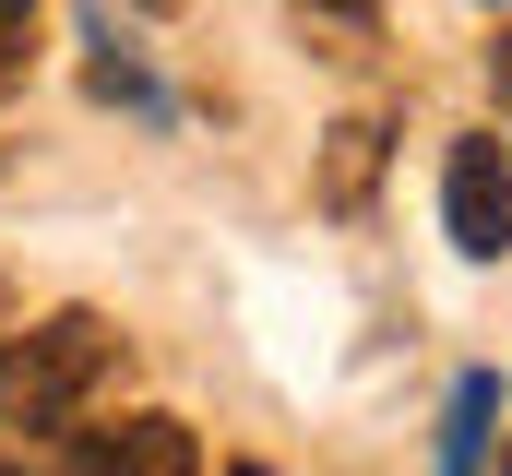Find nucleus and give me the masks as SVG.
I'll return each instance as SVG.
<instances>
[{
	"label": "nucleus",
	"mask_w": 512,
	"mask_h": 476,
	"mask_svg": "<svg viewBox=\"0 0 512 476\" xmlns=\"http://www.w3.org/2000/svg\"><path fill=\"white\" fill-rule=\"evenodd\" d=\"M60 476H203V441L179 417H120V429H72Z\"/></svg>",
	"instance_id": "obj_3"
},
{
	"label": "nucleus",
	"mask_w": 512,
	"mask_h": 476,
	"mask_svg": "<svg viewBox=\"0 0 512 476\" xmlns=\"http://www.w3.org/2000/svg\"><path fill=\"white\" fill-rule=\"evenodd\" d=\"M489 96H501V119H512V24H501V48H489Z\"/></svg>",
	"instance_id": "obj_8"
},
{
	"label": "nucleus",
	"mask_w": 512,
	"mask_h": 476,
	"mask_svg": "<svg viewBox=\"0 0 512 476\" xmlns=\"http://www.w3.org/2000/svg\"><path fill=\"white\" fill-rule=\"evenodd\" d=\"M501 369H465L453 393H441V476H489V429H501Z\"/></svg>",
	"instance_id": "obj_5"
},
{
	"label": "nucleus",
	"mask_w": 512,
	"mask_h": 476,
	"mask_svg": "<svg viewBox=\"0 0 512 476\" xmlns=\"http://www.w3.org/2000/svg\"><path fill=\"white\" fill-rule=\"evenodd\" d=\"M501 476H512V441H501Z\"/></svg>",
	"instance_id": "obj_9"
},
{
	"label": "nucleus",
	"mask_w": 512,
	"mask_h": 476,
	"mask_svg": "<svg viewBox=\"0 0 512 476\" xmlns=\"http://www.w3.org/2000/svg\"><path fill=\"white\" fill-rule=\"evenodd\" d=\"M24 60H36V0H0V96L24 84Z\"/></svg>",
	"instance_id": "obj_7"
},
{
	"label": "nucleus",
	"mask_w": 512,
	"mask_h": 476,
	"mask_svg": "<svg viewBox=\"0 0 512 476\" xmlns=\"http://www.w3.org/2000/svg\"><path fill=\"white\" fill-rule=\"evenodd\" d=\"M120 381V334L96 322V310H48V322H24L12 346H0V476H36L72 453V429H84V405Z\"/></svg>",
	"instance_id": "obj_1"
},
{
	"label": "nucleus",
	"mask_w": 512,
	"mask_h": 476,
	"mask_svg": "<svg viewBox=\"0 0 512 476\" xmlns=\"http://www.w3.org/2000/svg\"><path fill=\"white\" fill-rule=\"evenodd\" d=\"M84 84H96L108 108H131V119H179V96L155 84V60H143V48H120V24H108V12H84Z\"/></svg>",
	"instance_id": "obj_4"
},
{
	"label": "nucleus",
	"mask_w": 512,
	"mask_h": 476,
	"mask_svg": "<svg viewBox=\"0 0 512 476\" xmlns=\"http://www.w3.org/2000/svg\"><path fill=\"white\" fill-rule=\"evenodd\" d=\"M382 119L370 108H346L334 119V143H322V203H334V215H358V203H370V191H382Z\"/></svg>",
	"instance_id": "obj_6"
},
{
	"label": "nucleus",
	"mask_w": 512,
	"mask_h": 476,
	"mask_svg": "<svg viewBox=\"0 0 512 476\" xmlns=\"http://www.w3.org/2000/svg\"><path fill=\"white\" fill-rule=\"evenodd\" d=\"M441 227H453L465 262H501L512 250V155H501V131H465L441 155Z\"/></svg>",
	"instance_id": "obj_2"
},
{
	"label": "nucleus",
	"mask_w": 512,
	"mask_h": 476,
	"mask_svg": "<svg viewBox=\"0 0 512 476\" xmlns=\"http://www.w3.org/2000/svg\"><path fill=\"white\" fill-rule=\"evenodd\" d=\"M227 476H262V465H227Z\"/></svg>",
	"instance_id": "obj_10"
}]
</instances>
